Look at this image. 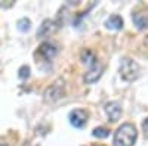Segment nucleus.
<instances>
[{
    "label": "nucleus",
    "mask_w": 148,
    "mask_h": 146,
    "mask_svg": "<svg viewBox=\"0 0 148 146\" xmlns=\"http://www.w3.org/2000/svg\"><path fill=\"white\" fill-rule=\"evenodd\" d=\"M65 96V81L62 78L56 80L53 84H51L46 92H45V99L47 102H55V101H59L61 97Z\"/></svg>",
    "instance_id": "3"
},
{
    "label": "nucleus",
    "mask_w": 148,
    "mask_h": 146,
    "mask_svg": "<svg viewBox=\"0 0 148 146\" xmlns=\"http://www.w3.org/2000/svg\"><path fill=\"white\" fill-rule=\"evenodd\" d=\"M88 117L89 114L84 111V109H74L70 112V124L74 126L76 128H82L86 123H88Z\"/></svg>",
    "instance_id": "4"
},
{
    "label": "nucleus",
    "mask_w": 148,
    "mask_h": 146,
    "mask_svg": "<svg viewBox=\"0 0 148 146\" xmlns=\"http://www.w3.org/2000/svg\"><path fill=\"white\" fill-rule=\"evenodd\" d=\"M138 137V131L135 128L133 124L126 123L121 124L117 131L114 133V139H113V145L114 146H133Z\"/></svg>",
    "instance_id": "1"
},
{
    "label": "nucleus",
    "mask_w": 148,
    "mask_h": 146,
    "mask_svg": "<svg viewBox=\"0 0 148 146\" xmlns=\"http://www.w3.org/2000/svg\"><path fill=\"white\" fill-rule=\"evenodd\" d=\"M55 30H56L55 22L51 21V19H45L42 22L40 28L37 30V37H49L52 33H55Z\"/></svg>",
    "instance_id": "9"
},
{
    "label": "nucleus",
    "mask_w": 148,
    "mask_h": 146,
    "mask_svg": "<svg viewBox=\"0 0 148 146\" xmlns=\"http://www.w3.org/2000/svg\"><path fill=\"white\" fill-rule=\"evenodd\" d=\"M92 134H93V137H98V139H105L110 134V130L105 128V127H96L92 131Z\"/></svg>",
    "instance_id": "12"
},
{
    "label": "nucleus",
    "mask_w": 148,
    "mask_h": 146,
    "mask_svg": "<svg viewBox=\"0 0 148 146\" xmlns=\"http://www.w3.org/2000/svg\"><path fill=\"white\" fill-rule=\"evenodd\" d=\"M102 71H104V67L101 65V64H95L93 67H90L89 68V71L84 74V77H83V81L86 83V84H93L95 81H98L101 78V75H102Z\"/></svg>",
    "instance_id": "5"
},
{
    "label": "nucleus",
    "mask_w": 148,
    "mask_h": 146,
    "mask_svg": "<svg viewBox=\"0 0 148 146\" xmlns=\"http://www.w3.org/2000/svg\"><path fill=\"white\" fill-rule=\"evenodd\" d=\"M132 21L139 30L148 28V12L147 10H136L132 14Z\"/></svg>",
    "instance_id": "7"
},
{
    "label": "nucleus",
    "mask_w": 148,
    "mask_h": 146,
    "mask_svg": "<svg viewBox=\"0 0 148 146\" xmlns=\"http://www.w3.org/2000/svg\"><path fill=\"white\" fill-rule=\"evenodd\" d=\"M105 112L108 115V118L113 121V123H116V121L120 120L121 117V106L119 102H110L105 105Z\"/></svg>",
    "instance_id": "8"
},
{
    "label": "nucleus",
    "mask_w": 148,
    "mask_h": 146,
    "mask_svg": "<svg viewBox=\"0 0 148 146\" xmlns=\"http://www.w3.org/2000/svg\"><path fill=\"white\" fill-rule=\"evenodd\" d=\"M0 146H8V145H0Z\"/></svg>",
    "instance_id": "16"
},
{
    "label": "nucleus",
    "mask_w": 148,
    "mask_h": 146,
    "mask_svg": "<svg viewBox=\"0 0 148 146\" xmlns=\"http://www.w3.org/2000/svg\"><path fill=\"white\" fill-rule=\"evenodd\" d=\"M21 78H27L28 75H30V67H27V65H24V67H21L19 68V74H18Z\"/></svg>",
    "instance_id": "14"
},
{
    "label": "nucleus",
    "mask_w": 148,
    "mask_h": 146,
    "mask_svg": "<svg viewBox=\"0 0 148 146\" xmlns=\"http://www.w3.org/2000/svg\"><path fill=\"white\" fill-rule=\"evenodd\" d=\"M82 60L84 64H88L89 67H93L96 64V59H95V56L90 50H83L82 52Z\"/></svg>",
    "instance_id": "11"
},
{
    "label": "nucleus",
    "mask_w": 148,
    "mask_h": 146,
    "mask_svg": "<svg viewBox=\"0 0 148 146\" xmlns=\"http://www.w3.org/2000/svg\"><path fill=\"white\" fill-rule=\"evenodd\" d=\"M139 65L129 58H123L120 62V77L125 81H133L139 77Z\"/></svg>",
    "instance_id": "2"
},
{
    "label": "nucleus",
    "mask_w": 148,
    "mask_h": 146,
    "mask_svg": "<svg viewBox=\"0 0 148 146\" xmlns=\"http://www.w3.org/2000/svg\"><path fill=\"white\" fill-rule=\"evenodd\" d=\"M18 30L19 31H22V33H25V31H28L30 28H31V21L28 19V18H21L19 21H18Z\"/></svg>",
    "instance_id": "13"
},
{
    "label": "nucleus",
    "mask_w": 148,
    "mask_h": 146,
    "mask_svg": "<svg viewBox=\"0 0 148 146\" xmlns=\"http://www.w3.org/2000/svg\"><path fill=\"white\" fill-rule=\"evenodd\" d=\"M105 27L107 28H111V30H120L123 27V19L119 15H111L105 21Z\"/></svg>",
    "instance_id": "10"
},
{
    "label": "nucleus",
    "mask_w": 148,
    "mask_h": 146,
    "mask_svg": "<svg viewBox=\"0 0 148 146\" xmlns=\"http://www.w3.org/2000/svg\"><path fill=\"white\" fill-rule=\"evenodd\" d=\"M142 127H144V130L148 133V118H145L144 120V123H142Z\"/></svg>",
    "instance_id": "15"
},
{
    "label": "nucleus",
    "mask_w": 148,
    "mask_h": 146,
    "mask_svg": "<svg viewBox=\"0 0 148 146\" xmlns=\"http://www.w3.org/2000/svg\"><path fill=\"white\" fill-rule=\"evenodd\" d=\"M58 53V49H56V46L55 44H52V43H42L40 46H39V55L45 59V60H51L55 55Z\"/></svg>",
    "instance_id": "6"
}]
</instances>
